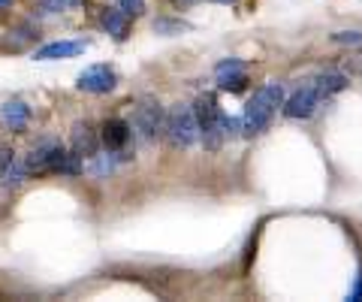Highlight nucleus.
Returning <instances> with one entry per match:
<instances>
[{"label":"nucleus","mask_w":362,"mask_h":302,"mask_svg":"<svg viewBox=\"0 0 362 302\" xmlns=\"http://www.w3.org/2000/svg\"><path fill=\"white\" fill-rule=\"evenodd\" d=\"M28 173L42 175V173H54V175H78L82 173V158L76 151H66L58 139H42L28 151L25 158Z\"/></svg>","instance_id":"f257e3e1"},{"label":"nucleus","mask_w":362,"mask_h":302,"mask_svg":"<svg viewBox=\"0 0 362 302\" xmlns=\"http://www.w3.org/2000/svg\"><path fill=\"white\" fill-rule=\"evenodd\" d=\"M278 106H284V85L269 82L247 100L245 115H242V133L245 137H259L263 130H269L272 118L278 115Z\"/></svg>","instance_id":"f03ea898"},{"label":"nucleus","mask_w":362,"mask_h":302,"mask_svg":"<svg viewBox=\"0 0 362 302\" xmlns=\"http://www.w3.org/2000/svg\"><path fill=\"white\" fill-rule=\"evenodd\" d=\"M194 115H197V124H199V137H202V145L206 151H221L223 149V112L218 106V100L211 94H202L194 106Z\"/></svg>","instance_id":"7ed1b4c3"},{"label":"nucleus","mask_w":362,"mask_h":302,"mask_svg":"<svg viewBox=\"0 0 362 302\" xmlns=\"http://www.w3.org/2000/svg\"><path fill=\"white\" fill-rule=\"evenodd\" d=\"M163 130H166V137H169V142H173L175 149H190V145H197V139H199V124H197L194 106L175 103L173 109L166 112Z\"/></svg>","instance_id":"20e7f679"},{"label":"nucleus","mask_w":362,"mask_h":302,"mask_svg":"<svg viewBox=\"0 0 362 302\" xmlns=\"http://www.w3.org/2000/svg\"><path fill=\"white\" fill-rule=\"evenodd\" d=\"M163 121H166V115H163L160 103L151 100V97H142L139 103H136V109H133V124H130V130L142 142H154L157 137H160V130H163Z\"/></svg>","instance_id":"39448f33"},{"label":"nucleus","mask_w":362,"mask_h":302,"mask_svg":"<svg viewBox=\"0 0 362 302\" xmlns=\"http://www.w3.org/2000/svg\"><path fill=\"white\" fill-rule=\"evenodd\" d=\"M115 85H118V73L109 64H90L76 79V88L85 94H109L115 91Z\"/></svg>","instance_id":"423d86ee"},{"label":"nucleus","mask_w":362,"mask_h":302,"mask_svg":"<svg viewBox=\"0 0 362 302\" xmlns=\"http://www.w3.org/2000/svg\"><path fill=\"white\" fill-rule=\"evenodd\" d=\"M130 139H133V130H130L127 121H121V118H109L103 124V130H100V142L106 145L109 154H118V158H127L124 151H127Z\"/></svg>","instance_id":"0eeeda50"},{"label":"nucleus","mask_w":362,"mask_h":302,"mask_svg":"<svg viewBox=\"0 0 362 302\" xmlns=\"http://www.w3.org/2000/svg\"><path fill=\"white\" fill-rule=\"evenodd\" d=\"M218 88L221 91H230V94H239L247 88V73H245V61L239 58H226L218 64Z\"/></svg>","instance_id":"6e6552de"},{"label":"nucleus","mask_w":362,"mask_h":302,"mask_svg":"<svg viewBox=\"0 0 362 302\" xmlns=\"http://www.w3.org/2000/svg\"><path fill=\"white\" fill-rule=\"evenodd\" d=\"M82 52H88V40H58L40 46L33 52V61H66V58H78Z\"/></svg>","instance_id":"1a4fd4ad"},{"label":"nucleus","mask_w":362,"mask_h":302,"mask_svg":"<svg viewBox=\"0 0 362 302\" xmlns=\"http://www.w3.org/2000/svg\"><path fill=\"white\" fill-rule=\"evenodd\" d=\"M320 100H323V97H320V91H317V85H305V88H299V91L287 100L284 115H287V118H293V121H299V118H311Z\"/></svg>","instance_id":"9d476101"},{"label":"nucleus","mask_w":362,"mask_h":302,"mask_svg":"<svg viewBox=\"0 0 362 302\" xmlns=\"http://www.w3.org/2000/svg\"><path fill=\"white\" fill-rule=\"evenodd\" d=\"M30 118H33L30 106L25 103V100H18V97L6 100V103L0 106V127L9 130V133H21L30 124Z\"/></svg>","instance_id":"9b49d317"},{"label":"nucleus","mask_w":362,"mask_h":302,"mask_svg":"<svg viewBox=\"0 0 362 302\" xmlns=\"http://www.w3.org/2000/svg\"><path fill=\"white\" fill-rule=\"evenodd\" d=\"M100 25H103V30L118 42H124L130 37V16L124 13V9H118V6L100 9Z\"/></svg>","instance_id":"f8f14e48"},{"label":"nucleus","mask_w":362,"mask_h":302,"mask_svg":"<svg viewBox=\"0 0 362 302\" xmlns=\"http://www.w3.org/2000/svg\"><path fill=\"white\" fill-rule=\"evenodd\" d=\"M97 149H100V137L97 130L88 124V121H78L73 127V151L78 158H97Z\"/></svg>","instance_id":"ddd939ff"},{"label":"nucleus","mask_w":362,"mask_h":302,"mask_svg":"<svg viewBox=\"0 0 362 302\" xmlns=\"http://www.w3.org/2000/svg\"><path fill=\"white\" fill-rule=\"evenodd\" d=\"M314 85H317V91H320V97H332L338 91H344L347 79H344V76H338V73H329V76H320Z\"/></svg>","instance_id":"4468645a"},{"label":"nucleus","mask_w":362,"mask_h":302,"mask_svg":"<svg viewBox=\"0 0 362 302\" xmlns=\"http://www.w3.org/2000/svg\"><path fill=\"white\" fill-rule=\"evenodd\" d=\"M154 30L160 33V37H178L181 30H187V25H185V21H175V18H157Z\"/></svg>","instance_id":"2eb2a0df"},{"label":"nucleus","mask_w":362,"mask_h":302,"mask_svg":"<svg viewBox=\"0 0 362 302\" xmlns=\"http://www.w3.org/2000/svg\"><path fill=\"white\" fill-rule=\"evenodd\" d=\"M82 0H40L42 13H66V9H76Z\"/></svg>","instance_id":"dca6fc26"},{"label":"nucleus","mask_w":362,"mask_h":302,"mask_svg":"<svg viewBox=\"0 0 362 302\" xmlns=\"http://www.w3.org/2000/svg\"><path fill=\"white\" fill-rule=\"evenodd\" d=\"M118 9H124L130 18H139L145 13V0H118Z\"/></svg>","instance_id":"f3484780"},{"label":"nucleus","mask_w":362,"mask_h":302,"mask_svg":"<svg viewBox=\"0 0 362 302\" xmlns=\"http://www.w3.org/2000/svg\"><path fill=\"white\" fill-rule=\"evenodd\" d=\"M332 40L344 42V46H359V42H362V30H338V33H332Z\"/></svg>","instance_id":"a211bd4d"},{"label":"nucleus","mask_w":362,"mask_h":302,"mask_svg":"<svg viewBox=\"0 0 362 302\" xmlns=\"http://www.w3.org/2000/svg\"><path fill=\"white\" fill-rule=\"evenodd\" d=\"M350 299H354V302H359V299H362V269H359V275H356L354 290H350Z\"/></svg>","instance_id":"6ab92c4d"},{"label":"nucleus","mask_w":362,"mask_h":302,"mask_svg":"<svg viewBox=\"0 0 362 302\" xmlns=\"http://www.w3.org/2000/svg\"><path fill=\"white\" fill-rule=\"evenodd\" d=\"M173 4H175V6H194L197 0H173Z\"/></svg>","instance_id":"aec40b11"},{"label":"nucleus","mask_w":362,"mask_h":302,"mask_svg":"<svg viewBox=\"0 0 362 302\" xmlns=\"http://www.w3.org/2000/svg\"><path fill=\"white\" fill-rule=\"evenodd\" d=\"M211 4H223V6H230V4H239V0H211Z\"/></svg>","instance_id":"412c9836"},{"label":"nucleus","mask_w":362,"mask_h":302,"mask_svg":"<svg viewBox=\"0 0 362 302\" xmlns=\"http://www.w3.org/2000/svg\"><path fill=\"white\" fill-rule=\"evenodd\" d=\"M16 0H0V9H6V6H13Z\"/></svg>","instance_id":"4be33fe9"}]
</instances>
